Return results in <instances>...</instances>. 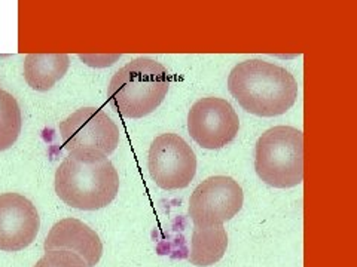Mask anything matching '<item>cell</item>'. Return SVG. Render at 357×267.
Instances as JSON below:
<instances>
[{"label": "cell", "mask_w": 357, "mask_h": 267, "mask_svg": "<svg viewBox=\"0 0 357 267\" xmlns=\"http://www.w3.org/2000/svg\"><path fill=\"white\" fill-rule=\"evenodd\" d=\"M55 192L72 208L96 211L116 197L119 175L106 154L72 150L55 172Z\"/></svg>", "instance_id": "cell-1"}, {"label": "cell", "mask_w": 357, "mask_h": 267, "mask_svg": "<svg viewBox=\"0 0 357 267\" xmlns=\"http://www.w3.org/2000/svg\"><path fill=\"white\" fill-rule=\"evenodd\" d=\"M228 89L245 111L261 118L286 113L298 97L295 77L283 67L262 60H248L234 67Z\"/></svg>", "instance_id": "cell-2"}, {"label": "cell", "mask_w": 357, "mask_h": 267, "mask_svg": "<svg viewBox=\"0 0 357 267\" xmlns=\"http://www.w3.org/2000/svg\"><path fill=\"white\" fill-rule=\"evenodd\" d=\"M170 77L165 67L151 58H137L115 73L109 98L118 113L130 119L151 115L167 97Z\"/></svg>", "instance_id": "cell-3"}, {"label": "cell", "mask_w": 357, "mask_h": 267, "mask_svg": "<svg viewBox=\"0 0 357 267\" xmlns=\"http://www.w3.org/2000/svg\"><path fill=\"white\" fill-rule=\"evenodd\" d=\"M255 170L268 186L289 188L303 183L304 136L292 127H274L256 143Z\"/></svg>", "instance_id": "cell-4"}, {"label": "cell", "mask_w": 357, "mask_h": 267, "mask_svg": "<svg viewBox=\"0 0 357 267\" xmlns=\"http://www.w3.org/2000/svg\"><path fill=\"white\" fill-rule=\"evenodd\" d=\"M148 170L156 186L164 191L185 188L197 172V156L177 134H162L149 149Z\"/></svg>", "instance_id": "cell-5"}, {"label": "cell", "mask_w": 357, "mask_h": 267, "mask_svg": "<svg viewBox=\"0 0 357 267\" xmlns=\"http://www.w3.org/2000/svg\"><path fill=\"white\" fill-rule=\"evenodd\" d=\"M244 195L240 184L231 177L216 175L204 180L189 199V217L194 226L223 225L243 208Z\"/></svg>", "instance_id": "cell-6"}, {"label": "cell", "mask_w": 357, "mask_h": 267, "mask_svg": "<svg viewBox=\"0 0 357 267\" xmlns=\"http://www.w3.org/2000/svg\"><path fill=\"white\" fill-rule=\"evenodd\" d=\"M66 150H96L112 154L119 144V129L103 110L82 107L60 124Z\"/></svg>", "instance_id": "cell-7"}, {"label": "cell", "mask_w": 357, "mask_h": 267, "mask_svg": "<svg viewBox=\"0 0 357 267\" xmlns=\"http://www.w3.org/2000/svg\"><path fill=\"white\" fill-rule=\"evenodd\" d=\"M238 129V115L223 98H201L189 110V136L203 149L216 150L225 147L237 137Z\"/></svg>", "instance_id": "cell-8"}, {"label": "cell", "mask_w": 357, "mask_h": 267, "mask_svg": "<svg viewBox=\"0 0 357 267\" xmlns=\"http://www.w3.org/2000/svg\"><path fill=\"white\" fill-rule=\"evenodd\" d=\"M40 218L36 207L18 193L0 195V251L15 252L36 239Z\"/></svg>", "instance_id": "cell-9"}, {"label": "cell", "mask_w": 357, "mask_h": 267, "mask_svg": "<svg viewBox=\"0 0 357 267\" xmlns=\"http://www.w3.org/2000/svg\"><path fill=\"white\" fill-rule=\"evenodd\" d=\"M45 251H72L84 259L88 267H96L103 255V243L97 233L76 218L55 222L43 243Z\"/></svg>", "instance_id": "cell-10"}, {"label": "cell", "mask_w": 357, "mask_h": 267, "mask_svg": "<svg viewBox=\"0 0 357 267\" xmlns=\"http://www.w3.org/2000/svg\"><path fill=\"white\" fill-rule=\"evenodd\" d=\"M70 65L66 54H30L24 60V79L35 91H50Z\"/></svg>", "instance_id": "cell-11"}, {"label": "cell", "mask_w": 357, "mask_h": 267, "mask_svg": "<svg viewBox=\"0 0 357 267\" xmlns=\"http://www.w3.org/2000/svg\"><path fill=\"white\" fill-rule=\"evenodd\" d=\"M228 248V235L222 225L194 226L189 261L198 267L218 263Z\"/></svg>", "instance_id": "cell-12"}, {"label": "cell", "mask_w": 357, "mask_h": 267, "mask_svg": "<svg viewBox=\"0 0 357 267\" xmlns=\"http://www.w3.org/2000/svg\"><path fill=\"white\" fill-rule=\"evenodd\" d=\"M22 127L21 110L17 99L0 89V152H3L18 140Z\"/></svg>", "instance_id": "cell-13"}, {"label": "cell", "mask_w": 357, "mask_h": 267, "mask_svg": "<svg viewBox=\"0 0 357 267\" xmlns=\"http://www.w3.org/2000/svg\"><path fill=\"white\" fill-rule=\"evenodd\" d=\"M35 267H88L82 257L72 251H47Z\"/></svg>", "instance_id": "cell-14"}]
</instances>
